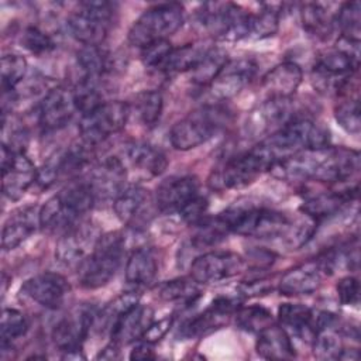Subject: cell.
I'll return each mask as SVG.
<instances>
[{
    "instance_id": "1",
    "label": "cell",
    "mask_w": 361,
    "mask_h": 361,
    "mask_svg": "<svg viewBox=\"0 0 361 361\" xmlns=\"http://www.w3.org/2000/svg\"><path fill=\"white\" fill-rule=\"evenodd\" d=\"M288 180L336 183L351 179L360 169V154L343 147H323L300 151L272 166Z\"/></svg>"
},
{
    "instance_id": "2",
    "label": "cell",
    "mask_w": 361,
    "mask_h": 361,
    "mask_svg": "<svg viewBox=\"0 0 361 361\" xmlns=\"http://www.w3.org/2000/svg\"><path fill=\"white\" fill-rule=\"evenodd\" d=\"M94 204L87 182H71L49 197L38 212L39 227L48 233H65Z\"/></svg>"
},
{
    "instance_id": "3",
    "label": "cell",
    "mask_w": 361,
    "mask_h": 361,
    "mask_svg": "<svg viewBox=\"0 0 361 361\" xmlns=\"http://www.w3.org/2000/svg\"><path fill=\"white\" fill-rule=\"evenodd\" d=\"M329 142L330 135L326 127L299 116L293 117L261 141L275 164L305 149L327 147Z\"/></svg>"
},
{
    "instance_id": "4",
    "label": "cell",
    "mask_w": 361,
    "mask_h": 361,
    "mask_svg": "<svg viewBox=\"0 0 361 361\" xmlns=\"http://www.w3.org/2000/svg\"><path fill=\"white\" fill-rule=\"evenodd\" d=\"M228 111L219 104H206L195 109L179 120L169 133L175 149L188 151L214 137L228 121Z\"/></svg>"
},
{
    "instance_id": "5",
    "label": "cell",
    "mask_w": 361,
    "mask_h": 361,
    "mask_svg": "<svg viewBox=\"0 0 361 361\" xmlns=\"http://www.w3.org/2000/svg\"><path fill=\"white\" fill-rule=\"evenodd\" d=\"M124 254V237L120 231L102 234L90 255L78 267L83 288L96 289L106 285L116 274Z\"/></svg>"
},
{
    "instance_id": "6",
    "label": "cell",
    "mask_w": 361,
    "mask_h": 361,
    "mask_svg": "<svg viewBox=\"0 0 361 361\" xmlns=\"http://www.w3.org/2000/svg\"><path fill=\"white\" fill-rule=\"evenodd\" d=\"M274 159L265 147L259 142L247 152L238 154L213 172L210 176V186L219 190L241 189L252 183L262 172L272 169Z\"/></svg>"
},
{
    "instance_id": "7",
    "label": "cell",
    "mask_w": 361,
    "mask_h": 361,
    "mask_svg": "<svg viewBox=\"0 0 361 361\" xmlns=\"http://www.w3.org/2000/svg\"><path fill=\"white\" fill-rule=\"evenodd\" d=\"M183 23V8L178 3H162L147 8L131 25L128 41L144 48L152 42L168 39Z\"/></svg>"
},
{
    "instance_id": "8",
    "label": "cell",
    "mask_w": 361,
    "mask_h": 361,
    "mask_svg": "<svg viewBox=\"0 0 361 361\" xmlns=\"http://www.w3.org/2000/svg\"><path fill=\"white\" fill-rule=\"evenodd\" d=\"M114 4L109 1H85L68 18V28L83 45H100L109 34Z\"/></svg>"
},
{
    "instance_id": "9",
    "label": "cell",
    "mask_w": 361,
    "mask_h": 361,
    "mask_svg": "<svg viewBox=\"0 0 361 361\" xmlns=\"http://www.w3.org/2000/svg\"><path fill=\"white\" fill-rule=\"evenodd\" d=\"M202 25L213 35L237 41L250 37L251 14L233 3H206L199 13Z\"/></svg>"
},
{
    "instance_id": "10",
    "label": "cell",
    "mask_w": 361,
    "mask_h": 361,
    "mask_svg": "<svg viewBox=\"0 0 361 361\" xmlns=\"http://www.w3.org/2000/svg\"><path fill=\"white\" fill-rule=\"evenodd\" d=\"M130 107L120 100H110L100 104L92 113L82 116L79 123L80 138L93 147L110 135L121 131L128 120Z\"/></svg>"
},
{
    "instance_id": "11",
    "label": "cell",
    "mask_w": 361,
    "mask_h": 361,
    "mask_svg": "<svg viewBox=\"0 0 361 361\" xmlns=\"http://www.w3.org/2000/svg\"><path fill=\"white\" fill-rule=\"evenodd\" d=\"M358 63V61L337 47L322 51L313 69L314 86L323 92L338 93L348 85Z\"/></svg>"
},
{
    "instance_id": "12",
    "label": "cell",
    "mask_w": 361,
    "mask_h": 361,
    "mask_svg": "<svg viewBox=\"0 0 361 361\" xmlns=\"http://www.w3.org/2000/svg\"><path fill=\"white\" fill-rule=\"evenodd\" d=\"M38 171L21 151L1 145V190L10 200H18L37 180Z\"/></svg>"
},
{
    "instance_id": "13",
    "label": "cell",
    "mask_w": 361,
    "mask_h": 361,
    "mask_svg": "<svg viewBox=\"0 0 361 361\" xmlns=\"http://www.w3.org/2000/svg\"><path fill=\"white\" fill-rule=\"evenodd\" d=\"M100 235L89 221H78L58 240L55 247L56 259L65 267H79L90 255Z\"/></svg>"
},
{
    "instance_id": "14",
    "label": "cell",
    "mask_w": 361,
    "mask_h": 361,
    "mask_svg": "<svg viewBox=\"0 0 361 361\" xmlns=\"http://www.w3.org/2000/svg\"><path fill=\"white\" fill-rule=\"evenodd\" d=\"M245 267L243 257L230 251H210L190 264V276L197 283H216L238 275Z\"/></svg>"
},
{
    "instance_id": "15",
    "label": "cell",
    "mask_w": 361,
    "mask_h": 361,
    "mask_svg": "<svg viewBox=\"0 0 361 361\" xmlns=\"http://www.w3.org/2000/svg\"><path fill=\"white\" fill-rule=\"evenodd\" d=\"M330 272L331 267L323 255L290 268L282 275L278 289L286 296L310 295L320 288L323 278Z\"/></svg>"
},
{
    "instance_id": "16",
    "label": "cell",
    "mask_w": 361,
    "mask_h": 361,
    "mask_svg": "<svg viewBox=\"0 0 361 361\" xmlns=\"http://www.w3.org/2000/svg\"><path fill=\"white\" fill-rule=\"evenodd\" d=\"M97 313L92 306H80L62 317L52 329V341L63 354L82 348L90 329L94 326Z\"/></svg>"
},
{
    "instance_id": "17",
    "label": "cell",
    "mask_w": 361,
    "mask_h": 361,
    "mask_svg": "<svg viewBox=\"0 0 361 361\" xmlns=\"http://www.w3.org/2000/svg\"><path fill=\"white\" fill-rule=\"evenodd\" d=\"M126 179L127 169L124 164L116 157H109L93 166L86 182L93 193L94 203H97L100 200H114L127 186Z\"/></svg>"
},
{
    "instance_id": "18",
    "label": "cell",
    "mask_w": 361,
    "mask_h": 361,
    "mask_svg": "<svg viewBox=\"0 0 361 361\" xmlns=\"http://www.w3.org/2000/svg\"><path fill=\"white\" fill-rule=\"evenodd\" d=\"M71 286L68 281L55 272H42L31 276L21 286V292L37 305L45 309H59L68 295Z\"/></svg>"
},
{
    "instance_id": "19",
    "label": "cell",
    "mask_w": 361,
    "mask_h": 361,
    "mask_svg": "<svg viewBox=\"0 0 361 361\" xmlns=\"http://www.w3.org/2000/svg\"><path fill=\"white\" fill-rule=\"evenodd\" d=\"M257 63L248 58L228 61L213 82L207 86L212 97L219 102L237 96L254 78Z\"/></svg>"
},
{
    "instance_id": "20",
    "label": "cell",
    "mask_w": 361,
    "mask_h": 361,
    "mask_svg": "<svg viewBox=\"0 0 361 361\" xmlns=\"http://www.w3.org/2000/svg\"><path fill=\"white\" fill-rule=\"evenodd\" d=\"M75 111L73 90L65 86H56L41 100L38 121L45 131H58L71 121Z\"/></svg>"
},
{
    "instance_id": "21",
    "label": "cell",
    "mask_w": 361,
    "mask_h": 361,
    "mask_svg": "<svg viewBox=\"0 0 361 361\" xmlns=\"http://www.w3.org/2000/svg\"><path fill=\"white\" fill-rule=\"evenodd\" d=\"M197 195L199 182L195 176H169L158 185L155 204L162 213H179Z\"/></svg>"
},
{
    "instance_id": "22",
    "label": "cell",
    "mask_w": 361,
    "mask_h": 361,
    "mask_svg": "<svg viewBox=\"0 0 361 361\" xmlns=\"http://www.w3.org/2000/svg\"><path fill=\"white\" fill-rule=\"evenodd\" d=\"M237 309H238L237 300L231 298L220 296L214 299L204 312L188 320L182 326L180 334L186 338L209 334L216 329H220L223 324H226L228 319L235 313Z\"/></svg>"
},
{
    "instance_id": "23",
    "label": "cell",
    "mask_w": 361,
    "mask_h": 361,
    "mask_svg": "<svg viewBox=\"0 0 361 361\" xmlns=\"http://www.w3.org/2000/svg\"><path fill=\"white\" fill-rule=\"evenodd\" d=\"M290 99H268L251 111L247 120V130L252 135L274 133L296 117L290 113Z\"/></svg>"
},
{
    "instance_id": "24",
    "label": "cell",
    "mask_w": 361,
    "mask_h": 361,
    "mask_svg": "<svg viewBox=\"0 0 361 361\" xmlns=\"http://www.w3.org/2000/svg\"><path fill=\"white\" fill-rule=\"evenodd\" d=\"M343 351V338L338 319L330 312H320L314 319L313 353L319 360H338Z\"/></svg>"
},
{
    "instance_id": "25",
    "label": "cell",
    "mask_w": 361,
    "mask_h": 361,
    "mask_svg": "<svg viewBox=\"0 0 361 361\" xmlns=\"http://www.w3.org/2000/svg\"><path fill=\"white\" fill-rule=\"evenodd\" d=\"M152 316L154 313L148 306L137 303L116 320L110 330L111 341L118 345H126L140 340L152 323Z\"/></svg>"
},
{
    "instance_id": "26",
    "label": "cell",
    "mask_w": 361,
    "mask_h": 361,
    "mask_svg": "<svg viewBox=\"0 0 361 361\" xmlns=\"http://www.w3.org/2000/svg\"><path fill=\"white\" fill-rule=\"evenodd\" d=\"M302 69L295 62H283L271 69L262 79L269 99H290L302 83Z\"/></svg>"
},
{
    "instance_id": "27",
    "label": "cell",
    "mask_w": 361,
    "mask_h": 361,
    "mask_svg": "<svg viewBox=\"0 0 361 361\" xmlns=\"http://www.w3.org/2000/svg\"><path fill=\"white\" fill-rule=\"evenodd\" d=\"M39 226L38 221V213L34 207H21L4 223L3 231H1V247L6 251L14 250L18 247L23 241H25Z\"/></svg>"
},
{
    "instance_id": "28",
    "label": "cell",
    "mask_w": 361,
    "mask_h": 361,
    "mask_svg": "<svg viewBox=\"0 0 361 361\" xmlns=\"http://www.w3.org/2000/svg\"><path fill=\"white\" fill-rule=\"evenodd\" d=\"M126 155L131 168L148 178L161 175L168 165L165 154L144 141H134L128 144Z\"/></svg>"
},
{
    "instance_id": "29",
    "label": "cell",
    "mask_w": 361,
    "mask_h": 361,
    "mask_svg": "<svg viewBox=\"0 0 361 361\" xmlns=\"http://www.w3.org/2000/svg\"><path fill=\"white\" fill-rule=\"evenodd\" d=\"M257 353L267 360H290L295 357V348L292 345L288 331L275 323L265 327L258 333Z\"/></svg>"
},
{
    "instance_id": "30",
    "label": "cell",
    "mask_w": 361,
    "mask_h": 361,
    "mask_svg": "<svg viewBox=\"0 0 361 361\" xmlns=\"http://www.w3.org/2000/svg\"><path fill=\"white\" fill-rule=\"evenodd\" d=\"M149 202L148 190L133 183L127 185L113 200V209L123 223L134 224L137 220L142 219Z\"/></svg>"
},
{
    "instance_id": "31",
    "label": "cell",
    "mask_w": 361,
    "mask_h": 361,
    "mask_svg": "<svg viewBox=\"0 0 361 361\" xmlns=\"http://www.w3.org/2000/svg\"><path fill=\"white\" fill-rule=\"evenodd\" d=\"M357 195V188L353 190L319 193L306 199L302 204V212L316 221L337 214L345 204H348Z\"/></svg>"
},
{
    "instance_id": "32",
    "label": "cell",
    "mask_w": 361,
    "mask_h": 361,
    "mask_svg": "<svg viewBox=\"0 0 361 361\" xmlns=\"http://www.w3.org/2000/svg\"><path fill=\"white\" fill-rule=\"evenodd\" d=\"M158 274V264L149 248L135 250L126 265V279L135 286H148Z\"/></svg>"
},
{
    "instance_id": "33",
    "label": "cell",
    "mask_w": 361,
    "mask_h": 361,
    "mask_svg": "<svg viewBox=\"0 0 361 361\" xmlns=\"http://www.w3.org/2000/svg\"><path fill=\"white\" fill-rule=\"evenodd\" d=\"M278 319L288 334L289 331L300 337L310 334L313 338L314 316L309 307L299 303H282L278 309Z\"/></svg>"
},
{
    "instance_id": "34",
    "label": "cell",
    "mask_w": 361,
    "mask_h": 361,
    "mask_svg": "<svg viewBox=\"0 0 361 361\" xmlns=\"http://www.w3.org/2000/svg\"><path fill=\"white\" fill-rule=\"evenodd\" d=\"M228 62L227 52L221 48L206 49L196 66L190 71L192 82L199 86H209L219 72Z\"/></svg>"
},
{
    "instance_id": "35",
    "label": "cell",
    "mask_w": 361,
    "mask_h": 361,
    "mask_svg": "<svg viewBox=\"0 0 361 361\" xmlns=\"http://www.w3.org/2000/svg\"><path fill=\"white\" fill-rule=\"evenodd\" d=\"M303 28L317 38H327L334 25V16L322 4L306 3L300 8Z\"/></svg>"
},
{
    "instance_id": "36",
    "label": "cell",
    "mask_w": 361,
    "mask_h": 361,
    "mask_svg": "<svg viewBox=\"0 0 361 361\" xmlns=\"http://www.w3.org/2000/svg\"><path fill=\"white\" fill-rule=\"evenodd\" d=\"M78 65L83 73L82 79L97 82L107 69V55L100 45H83L78 51Z\"/></svg>"
},
{
    "instance_id": "37",
    "label": "cell",
    "mask_w": 361,
    "mask_h": 361,
    "mask_svg": "<svg viewBox=\"0 0 361 361\" xmlns=\"http://www.w3.org/2000/svg\"><path fill=\"white\" fill-rule=\"evenodd\" d=\"M334 24H337L341 37L360 41L361 34V4L360 1H347L340 6L334 16Z\"/></svg>"
},
{
    "instance_id": "38",
    "label": "cell",
    "mask_w": 361,
    "mask_h": 361,
    "mask_svg": "<svg viewBox=\"0 0 361 361\" xmlns=\"http://www.w3.org/2000/svg\"><path fill=\"white\" fill-rule=\"evenodd\" d=\"M200 295L199 283L193 278H176L166 281L159 288V296L168 302H195Z\"/></svg>"
},
{
    "instance_id": "39",
    "label": "cell",
    "mask_w": 361,
    "mask_h": 361,
    "mask_svg": "<svg viewBox=\"0 0 361 361\" xmlns=\"http://www.w3.org/2000/svg\"><path fill=\"white\" fill-rule=\"evenodd\" d=\"M235 323L240 329L248 333H259L274 323L272 313L259 305L238 307L235 310Z\"/></svg>"
},
{
    "instance_id": "40",
    "label": "cell",
    "mask_w": 361,
    "mask_h": 361,
    "mask_svg": "<svg viewBox=\"0 0 361 361\" xmlns=\"http://www.w3.org/2000/svg\"><path fill=\"white\" fill-rule=\"evenodd\" d=\"M27 73V61L18 54H6L1 56L0 79L3 93H13L16 86Z\"/></svg>"
},
{
    "instance_id": "41",
    "label": "cell",
    "mask_w": 361,
    "mask_h": 361,
    "mask_svg": "<svg viewBox=\"0 0 361 361\" xmlns=\"http://www.w3.org/2000/svg\"><path fill=\"white\" fill-rule=\"evenodd\" d=\"M135 113L145 127H154L162 113L164 99L157 90H144L135 97Z\"/></svg>"
},
{
    "instance_id": "42",
    "label": "cell",
    "mask_w": 361,
    "mask_h": 361,
    "mask_svg": "<svg viewBox=\"0 0 361 361\" xmlns=\"http://www.w3.org/2000/svg\"><path fill=\"white\" fill-rule=\"evenodd\" d=\"M73 90V100L76 106V111H79L82 116H86L96 110L100 104H103L102 94L97 89L96 80L89 79H80Z\"/></svg>"
},
{
    "instance_id": "43",
    "label": "cell",
    "mask_w": 361,
    "mask_h": 361,
    "mask_svg": "<svg viewBox=\"0 0 361 361\" xmlns=\"http://www.w3.org/2000/svg\"><path fill=\"white\" fill-rule=\"evenodd\" d=\"M204 51L206 49H202L192 44L172 49L162 69L166 72H190L196 66Z\"/></svg>"
},
{
    "instance_id": "44",
    "label": "cell",
    "mask_w": 361,
    "mask_h": 361,
    "mask_svg": "<svg viewBox=\"0 0 361 361\" xmlns=\"http://www.w3.org/2000/svg\"><path fill=\"white\" fill-rule=\"evenodd\" d=\"M28 330L27 317L16 309H4L0 320L1 345H11V343L23 337Z\"/></svg>"
},
{
    "instance_id": "45",
    "label": "cell",
    "mask_w": 361,
    "mask_h": 361,
    "mask_svg": "<svg viewBox=\"0 0 361 361\" xmlns=\"http://www.w3.org/2000/svg\"><path fill=\"white\" fill-rule=\"evenodd\" d=\"M138 303V295L134 292H126L117 296L113 302H110L102 312L97 313L96 322H100V329L103 330H111L116 320L126 313L128 309L135 306ZM94 322V323H96Z\"/></svg>"
},
{
    "instance_id": "46",
    "label": "cell",
    "mask_w": 361,
    "mask_h": 361,
    "mask_svg": "<svg viewBox=\"0 0 361 361\" xmlns=\"http://www.w3.org/2000/svg\"><path fill=\"white\" fill-rule=\"evenodd\" d=\"M279 24V13L272 7H265L258 14H251L250 37L257 39L275 35Z\"/></svg>"
},
{
    "instance_id": "47",
    "label": "cell",
    "mask_w": 361,
    "mask_h": 361,
    "mask_svg": "<svg viewBox=\"0 0 361 361\" xmlns=\"http://www.w3.org/2000/svg\"><path fill=\"white\" fill-rule=\"evenodd\" d=\"M334 117L340 127L344 128L347 133L358 134L361 127L358 97H350L338 103L334 110Z\"/></svg>"
},
{
    "instance_id": "48",
    "label": "cell",
    "mask_w": 361,
    "mask_h": 361,
    "mask_svg": "<svg viewBox=\"0 0 361 361\" xmlns=\"http://www.w3.org/2000/svg\"><path fill=\"white\" fill-rule=\"evenodd\" d=\"M23 45L35 55H44L55 48L54 39L38 27H27L23 34Z\"/></svg>"
},
{
    "instance_id": "49",
    "label": "cell",
    "mask_w": 361,
    "mask_h": 361,
    "mask_svg": "<svg viewBox=\"0 0 361 361\" xmlns=\"http://www.w3.org/2000/svg\"><path fill=\"white\" fill-rule=\"evenodd\" d=\"M171 42L168 39L152 42L141 48V61L148 68H164L169 54L172 52Z\"/></svg>"
},
{
    "instance_id": "50",
    "label": "cell",
    "mask_w": 361,
    "mask_h": 361,
    "mask_svg": "<svg viewBox=\"0 0 361 361\" xmlns=\"http://www.w3.org/2000/svg\"><path fill=\"white\" fill-rule=\"evenodd\" d=\"M337 296L343 305L354 306L360 302V283L358 279L354 276L341 278L337 282Z\"/></svg>"
},
{
    "instance_id": "51",
    "label": "cell",
    "mask_w": 361,
    "mask_h": 361,
    "mask_svg": "<svg viewBox=\"0 0 361 361\" xmlns=\"http://www.w3.org/2000/svg\"><path fill=\"white\" fill-rule=\"evenodd\" d=\"M207 209V200L204 197H202L200 195H197L195 199H192L180 212L179 214L182 216V219L188 223H190L192 226H196L199 221H202L204 219V213Z\"/></svg>"
},
{
    "instance_id": "52",
    "label": "cell",
    "mask_w": 361,
    "mask_h": 361,
    "mask_svg": "<svg viewBox=\"0 0 361 361\" xmlns=\"http://www.w3.org/2000/svg\"><path fill=\"white\" fill-rule=\"evenodd\" d=\"M171 326H172V319L171 317H165V319H161L158 322H152L148 326V329L145 330V333L141 338L151 343V344H155L157 341H159L168 333Z\"/></svg>"
},
{
    "instance_id": "53",
    "label": "cell",
    "mask_w": 361,
    "mask_h": 361,
    "mask_svg": "<svg viewBox=\"0 0 361 361\" xmlns=\"http://www.w3.org/2000/svg\"><path fill=\"white\" fill-rule=\"evenodd\" d=\"M151 343L140 338V341L134 345V348L130 353L131 360H149L154 358V350H152Z\"/></svg>"
},
{
    "instance_id": "54",
    "label": "cell",
    "mask_w": 361,
    "mask_h": 361,
    "mask_svg": "<svg viewBox=\"0 0 361 361\" xmlns=\"http://www.w3.org/2000/svg\"><path fill=\"white\" fill-rule=\"evenodd\" d=\"M271 286L267 285V282L264 279L261 281H252V282H248V283H244L241 286V292L244 295H262L265 293L267 290H269Z\"/></svg>"
},
{
    "instance_id": "55",
    "label": "cell",
    "mask_w": 361,
    "mask_h": 361,
    "mask_svg": "<svg viewBox=\"0 0 361 361\" xmlns=\"http://www.w3.org/2000/svg\"><path fill=\"white\" fill-rule=\"evenodd\" d=\"M120 357V345L116 344L114 341H111L109 345H106L99 354H97V360H117Z\"/></svg>"
}]
</instances>
